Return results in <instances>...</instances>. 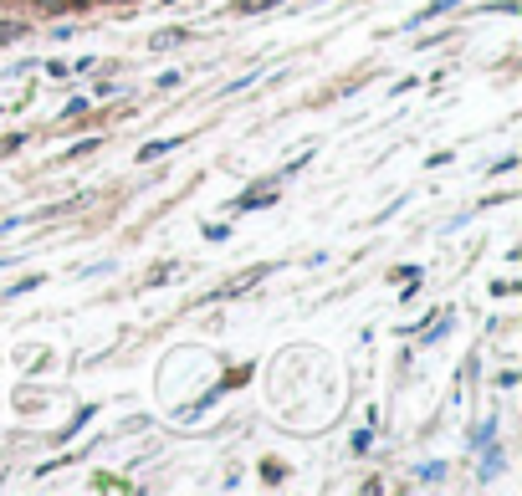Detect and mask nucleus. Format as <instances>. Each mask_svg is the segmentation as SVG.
<instances>
[{
	"instance_id": "f257e3e1",
	"label": "nucleus",
	"mask_w": 522,
	"mask_h": 496,
	"mask_svg": "<svg viewBox=\"0 0 522 496\" xmlns=\"http://www.w3.org/2000/svg\"><path fill=\"white\" fill-rule=\"evenodd\" d=\"M174 144H180V139H159V144H144V149H139V159L149 164V159H159V154H169Z\"/></svg>"
},
{
	"instance_id": "f03ea898",
	"label": "nucleus",
	"mask_w": 522,
	"mask_h": 496,
	"mask_svg": "<svg viewBox=\"0 0 522 496\" xmlns=\"http://www.w3.org/2000/svg\"><path fill=\"white\" fill-rule=\"evenodd\" d=\"M272 195H277V185H267V190H251V195L241 200V210H256V205H267Z\"/></svg>"
},
{
	"instance_id": "7ed1b4c3",
	"label": "nucleus",
	"mask_w": 522,
	"mask_h": 496,
	"mask_svg": "<svg viewBox=\"0 0 522 496\" xmlns=\"http://www.w3.org/2000/svg\"><path fill=\"white\" fill-rule=\"evenodd\" d=\"M185 36H190V31H159V36H154V47H159V52H164V47H180Z\"/></svg>"
},
{
	"instance_id": "20e7f679",
	"label": "nucleus",
	"mask_w": 522,
	"mask_h": 496,
	"mask_svg": "<svg viewBox=\"0 0 522 496\" xmlns=\"http://www.w3.org/2000/svg\"><path fill=\"white\" fill-rule=\"evenodd\" d=\"M272 6H277V0H241L236 11H241V16H256V11H272Z\"/></svg>"
},
{
	"instance_id": "39448f33",
	"label": "nucleus",
	"mask_w": 522,
	"mask_h": 496,
	"mask_svg": "<svg viewBox=\"0 0 522 496\" xmlns=\"http://www.w3.org/2000/svg\"><path fill=\"white\" fill-rule=\"evenodd\" d=\"M16 36H26V21H0V41H16Z\"/></svg>"
},
{
	"instance_id": "423d86ee",
	"label": "nucleus",
	"mask_w": 522,
	"mask_h": 496,
	"mask_svg": "<svg viewBox=\"0 0 522 496\" xmlns=\"http://www.w3.org/2000/svg\"><path fill=\"white\" fill-rule=\"evenodd\" d=\"M441 476H446V466H435V461L420 466V481H441Z\"/></svg>"
},
{
	"instance_id": "0eeeda50",
	"label": "nucleus",
	"mask_w": 522,
	"mask_h": 496,
	"mask_svg": "<svg viewBox=\"0 0 522 496\" xmlns=\"http://www.w3.org/2000/svg\"><path fill=\"white\" fill-rule=\"evenodd\" d=\"M36 6H47V11H57V6H67V0H36Z\"/></svg>"
},
{
	"instance_id": "6e6552de",
	"label": "nucleus",
	"mask_w": 522,
	"mask_h": 496,
	"mask_svg": "<svg viewBox=\"0 0 522 496\" xmlns=\"http://www.w3.org/2000/svg\"><path fill=\"white\" fill-rule=\"evenodd\" d=\"M72 6H93V0H72Z\"/></svg>"
}]
</instances>
